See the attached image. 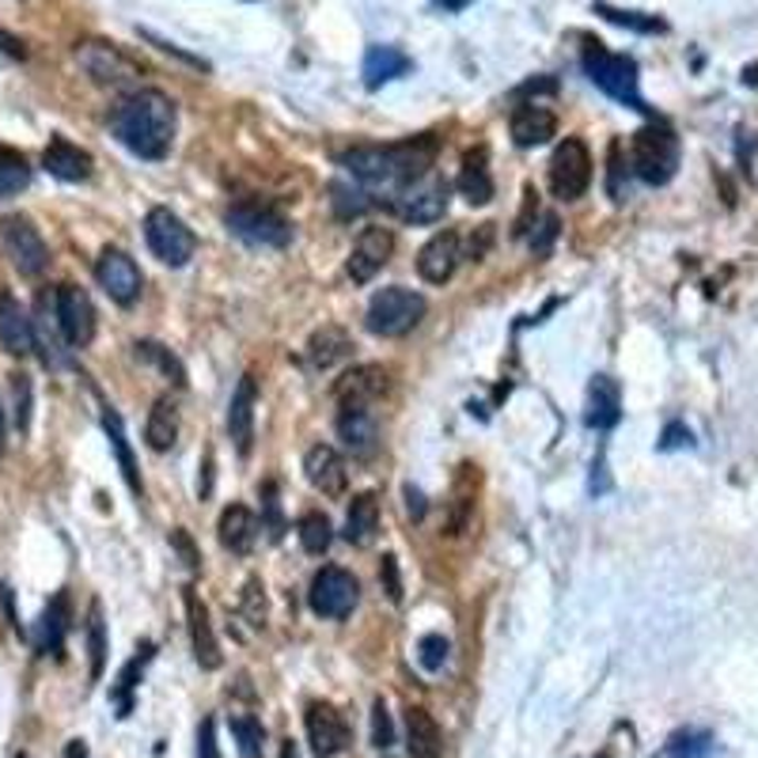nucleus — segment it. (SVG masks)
<instances>
[{
	"label": "nucleus",
	"mask_w": 758,
	"mask_h": 758,
	"mask_svg": "<svg viewBox=\"0 0 758 758\" xmlns=\"http://www.w3.org/2000/svg\"><path fill=\"white\" fill-rule=\"evenodd\" d=\"M432 160H437V141L413 137L402 144H357L341 156V167L368 190H383V194H399L413 178L429 175Z\"/></svg>",
	"instance_id": "f257e3e1"
},
{
	"label": "nucleus",
	"mask_w": 758,
	"mask_h": 758,
	"mask_svg": "<svg viewBox=\"0 0 758 758\" xmlns=\"http://www.w3.org/2000/svg\"><path fill=\"white\" fill-rule=\"evenodd\" d=\"M175 103L164 92H152V88L130 92L111 111V133L141 160H164L171 152V141H175Z\"/></svg>",
	"instance_id": "f03ea898"
},
{
	"label": "nucleus",
	"mask_w": 758,
	"mask_h": 758,
	"mask_svg": "<svg viewBox=\"0 0 758 758\" xmlns=\"http://www.w3.org/2000/svg\"><path fill=\"white\" fill-rule=\"evenodd\" d=\"M426 315V296L413 293V288L391 285V288H379L368 304V330L379 334V338H402L421 322Z\"/></svg>",
	"instance_id": "7ed1b4c3"
},
{
	"label": "nucleus",
	"mask_w": 758,
	"mask_h": 758,
	"mask_svg": "<svg viewBox=\"0 0 758 758\" xmlns=\"http://www.w3.org/2000/svg\"><path fill=\"white\" fill-rule=\"evenodd\" d=\"M629 164L634 175L648 186H664L679 167V141L667 125H645L629 144Z\"/></svg>",
	"instance_id": "20e7f679"
},
{
	"label": "nucleus",
	"mask_w": 758,
	"mask_h": 758,
	"mask_svg": "<svg viewBox=\"0 0 758 758\" xmlns=\"http://www.w3.org/2000/svg\"><path fill=\"white\" fill-rule=\"evenodd\" d=\"M144 239H148L152 255L171 269L186 266L197 250V239L183 224V216L164 209V205H156V209H148V216H144Z\"/></svg>",
	"instance_id": "39448f33"
},
{
	"label": "nucleus",
	"mask_w": 758,
	"mask_h": 758,
	"mask_svg": "<svg viewBox=\"0 0 758 758\" xmlns=\"http://www.w3.org/2000/svg\"><path fill=\"white\" fill-rule=\"evenodd\" d=\"M228 228L236 232L239 239L255 243V247H288L293 239V224L288 216H281L274 205L266 202H236L228 209Z\"/></svg>",
	"instance_id": "423d86ee"
},
{
	"label": "nucleus",
	"mask_w": 758,
	"mask_h": 758,
	"mask_svg": "<svg viewBox=\"0 0 758 758\" xmlns=\"http://www.w3.org/2000/svg\"><path fill=\"white\" fill-rule=\"evenodd\" d=\"M448 197H451L448 178L437 175V171H429V175L413 178L410 186H402L399 194L391 197V202H395V213H399L402 221H410V224H437L440 216L448 213Z\"/></svg>",
	"instance_id": "0eeeda50"
},
{
	"label": "nucleus",
	"mask_w": 758,
	"mask_h": 758,
	"mask_svg": "<svg viewBox=\"0 0 758 758\" xmlns=\"http://www.w3.org/2000/svg\"><path fill=\"white\" fill-rule=\"evenodd\" d=\"M584 72H588V80L600 88V92H607L611 99H618V103H629V106H637V111H645V106H641V95H637V65L629 58L607 53V50H588L584 53Z\"/></svg>",
	"instance_id": "6e6552de"
},
{
	"label": "nucleus",
	"mask_w": 758,
	"mask_h": 758,
	"mask_svg": "<svg viewBox=\"0 0 758 758\" xmlns=\"http://www.w3.org/2000/svg\"><path fill=\"white\" fill-rule=\"evenodd\" d=\"M0 236H4V250L12 258V266L20 269L23 277H42L50 269V247L42 239V232L27 221L23 213L4 216L0 224Z\"/></svg>",
	"instance_id": "1a4fd4ad"
},
{
	"label": "nucleus",
	"mask_w": 758,
	"mask_h": 758,
	"mask_svg": "<svg viewBox=\"0 0 758 758\" xmlns=\"http://www.w3.org/2000/svg\"><path fill=\"white\" fill-rule=\"evenodd\" d=\"M588 186H592L588 144L581 137H565L554 148V160H550V190H554L562 202H576V197H584Z\"/></svg>",
	"instance_id": "9d476101"
},
{
	"label": "nucleus",
	"mask_w": 758,
	"mask_h": 758,
	"mask_svg": "<svg viewBox=\"0 0 758 758\" xmlns=\"http://www.w3.org/2000/svg\"><path fill=\"white\" fill-rule=\"evenodd\" d=\"M357 600H360V584H357V576L349 573V568L327 565V568H319V573H315L308 603H311V611L319 618H346L349 611L357 607Z\"/></svg>",
	"instance_id": "9b49d317"
},
{
	"label": "nucleus",
	"mask_w": 758,
	"mask_h": 758,
	"mask_svg": "<svg viewBox=\"0 0 758 758\" xmlns=\"http://www.w3.org/2000/svg\"><path fill=\"white\" fill-rule=\"evenodd\" d=\"M53 311H58V327L65 346L84 349L95 338V304L80 285H61L53 288Z\"/></svg>",
	"instance_id": "f8f14e48"
},
{
	"label": "nucleus",
	"mask_w": 758,
	"mask_h": 758,
	"mask_svg": "<svg viewBox=\"0 0 758 758\" xmlns=\"http://www.w3.org/2000/svg\"><path fill=\"white\" fill-rule=\"evenodd\" d=\"M76 61L103 88H133L141 76V69L119 47H111V42H80Z\"/></svg>",
	"instance_id": "ddd939ff"
},
{
	"label": "nucleus",
	"mask_w": 758,
	"mask_h": 758,
	"mask_svg": "<svg viewBox=\"0 0 758 758\" xmlns=\"http://www.w3.org/2000/svg\"><path fill=\"white\" fill-rule=\"evenodd\" d=\"M95 277L99 285H103V293L111 296L114 304H122V308H130V304H137L141 288H144V277L137 269V262H133L125 250L119 247H106L103 255L95 262Z\"/></svg>",
	"instance_id": "4468645a"
},
{
	"label": "nucleus",
	"mask_w": 758,
	"mask_h": 758,
	"mask_svg": "<svg viewBox=\"0 0 758 758\" xmlns=\"http://www.w3.org/2000/svg\"><path fill=\"white\" fill-rule=\"evenodd\" d=\"M391 255H395V232L383 228V224H372V228L360 232L354 250H349V277L357 285H368L391 262Z\"/></svg>",
	"instance_id": "2eb2a0df"
},
{
	"label": "nucleus",
	"mask_w": 758,
	"mask_h": 758,
	"mask_svg": "<svg viewBox=\"0 0 758 758\" xmlns=\"http://www.w3.org/2000/svg\"><path fill=\"white\" fill-rule=\"evenodd\" d=\"M304 725H308L311 751L319 758H338L349 747V725L330 701H315V706H308Z\"/></svg>",
	"instance_id": "dca6fc26"
},
{
	"label": "nucleus",
	"mask_w": 758,
	"mask_h": 758,
	"mask_svg": "<svg viewBox=\"0 0 758 758\" xmlns=\"http://www.w3.org/2000/svg\"><path fill=\"white\" fill-rule=\"evenodd\" d=\"M183 603H186V626H190V641H194V656L205 672H216L224 664L221 656V641L213 634V622H209V607L194 588H183Z\"/></svg>",
	"instance_id": "f3484780"
},
{
	"label": "nucleus",
	"mask_w": 758,
	"mask_h": 758,
	"mask_svg": "<svg viewBox=\"0 0 758 758\" xmlns=\"http://www.w3.org/2000/svg\"><path fill=\"white\" fill-rule=\"evenodd\" d=\"M338 440L346 444L349 455L372 459L379 448V421L372 406H341L338 413Z\"/></svg>",
	"instance_id": "a211bd4d"
},
{
	"label": "nucleus",
	"mask_w": 758,
	"mask_h": 758,
	"mask_svg": "<svg viewBox=\"0 0 758 758\" xmlns=\"http://www.w3.org/2000/svg\"><path fill=\"white\" fill-rule=\"evenodd\" d=\"M387 387H391L387 368L357 365V368H349V372L338 379V387H334V399H338V406H376L387 395Z\"/></svg>",
	"instance_id": "6ab92c4d"
},
{
	"label": "nucleus",
	"mask_w": 758,
	"mask_h": 758,
	"mask_svg": "<svg viewBox=\"0 0 758 758\" xmlns=\"http://www.w3.org/2000/svg\"><path fill=\"white\" fill-rule=\"evenodd\" d=\"M304 474L322 498H341L349 485V471H346V459L338 455L330 444H315L304 455Z\"/></svg>",
	"instance_id": "aec40b11"
},
{
	"label": "nucleus",
	"mask_w": 758,
	"mask_h": 758,
	"mask_svg": "<svg viewBox=\"0 0 758 758\" xmlns=\"http://www.w3.org/2000/svg\"><path fill=\"white\" fill-rule=\"evenodd\" d=\"M459 236L451 228L444 232H437L426 247H421V255H418V274H421V281H429V285H444L451 281V274H455V266H459Z\"/></svg>",
	"instance_id": "412c9836"
},
{
	"label": "nucleus",
	"mask_w": 758,
	"mask_h": 758,
	"mask_svg": "<svg viewBox=\"0 0 758 758\" xmlns=\"http://www.w3.org/2000/svg\"><path fill=\"white\" fill-rule=\"evenodd\" d=\"M0 346L12 357H27L34 349V322L12 293H0Z\"/></svg>",
	"instance_id": "4be33fe9"
},
{
	"label": "nucleus",
	"mask_w": 758,
	"mask_h": 758,
	"mask_svg": "<svg viewBox=\"0 0 758 758\" xmlns=\"http://www.w3.org/2000/svg\"><path fill=\"white\" fill-rule=\"evenodd\" d=\"M509 130L520 148H539V144H546L557 133V119L543 103H520L516 111H512Z\"/></svg>",
	"instance_id": "5701e85b"
},
{
	"label": "nucleus",
	"mask_w": 758,
	"mask_h": 758,
	"mask_svg": "<svg viewBox=\"0 0 758 758\" xmlns=\"http://www.w3.org/2000/svg\"><path fill=\"white\" fill-rule=\"evenodd\" d=\"M42 167H47L53 178H61V183H84V178L92 175V156H88L80 144L53 137L47 144V152H42Z\"/></svg>",
	"instance_id": "b1692460"
},
{
	"label": "nucleus",
	"mask_w": 758,
	"mask_h": 758,
	"mask_svg": "<svg viewBox=\"0 0 758 758\" xmlns=\"http://www.w3.org/2000/svg\"><path fill=\"white\" fill-rule=\"evenodd\" d=\"M255 406H258V383H255V376H243L236 395H232V406H228V432L243 455H247L250 440H255Z\"/></svg>",
	"instance_id": "393cba45"
},
{
	"label": "nucleus",
	"mask_w": 758,
	"mask_h": 758,
	"mask_svg": "<svg viewBox=\"0 0 758 758\" xmlns=\"http://www.w3.org/2000/svg\"><path fill=\"white\" fill-rule=\"evenodd\" d=\"M406 747H410L413 758H440L444 755V733L432 720L429 709L410 706L406 709Z\"/></svg>",
	"instance_id": "a878e982"
},
{
	"label": "nucleus",
	"mask_w": 758,
	"mask_h": 758,
	"mask_svg": "<svg viewBox=\"0 0 758 758\" xmlns=\"http://www.w3.org/2000/svg\"><path fill=\"white\" fill-rule=\"evenodd\" d=\"M258 539V520L247 504H228L221 516V546L232 554H250Z\"/></svg>",
	"instance_id": "bb28decb"
},
{
	"label": "nucleus",
	"mask_w": 758,
	"mask_h": 758,
	"mask_svg": "<svg viewBox=\"0 0 758 758\" xmlns=\"http://www.w3.org/2000/svg\"><path fill=\"white\" fill-rule=\"evenodd\" d=\"M622 418V391L611 376H592L588 383V426L611 429Z\"/></svg>",
	"instance_id": "cd10ccee"
},
{
	"label": "nucleus",
	"mask_w": 758,
	"mask_h": 758,
	"mask_svg": "<svg viewBox=\"0 0 758 758\" xmlns=\"http://www.w3.org/2000/svg\"><path fill=\"white\" fill-rule=\"evenodd\" d=\"M69 618H72L69 615V595L58 592L47 603V611H42L39 629H34V645H39L42 653L61 656V648H65V634H69Z\"/></svg>",
	"instance_id": "c85d7f7f"
},
{
	"label": "nucleus",
	"mask_w": 758,
	"mask_h": 758,
	"mask_svg": "<svg viewBox=\"0 0 758 758\" xmlns=\"http://www.w3.org/2000/svg\"><path fill=\"white\" fill-rule=\"evenodd\" d=\"M34 346L42 349V360H47V365H61V354H65V349H61V327H58V311H53V296H47L42 293L39 300H34Z\"/></svg>",
	"instance_id": "c756f323"
},
{
	"label": "nucleus",
	"mask_w": 758,
	"mask_h": 758,
	"mask_svg": "<svg viewBox=\"0 0 758 758\" xmlns=\"http://www.w3.org/2000/svg\"><path fill=\"white\" fill-rule=\"evenodd\" d=\"M459 194H463L471 205H485L493 197V175H490V156H485V148H474L463 156Z\"/></svg>",
	"instance_id": "7c9ffc66"
},
{
	"label": "nucleus",
	"mask_w": 758,
	"mask_h": 758,
	"mask_svg": "<svg viewBox=\"0 0 758 758\" xmlns=\"http://www.w3.org/2000/svg\"><path fill=\"white\" fill-rule=\"evenodd\" d=\"M349 349H354V338H349L341 327H334V322L319 327L308 338V360H311V368H322V372L338 365V360H346Z\"/></svg>",
	"instance_id": "2f4dec72"
},
{
	"label": "nucleus",
	"mask_w": 758,
	"mask_h": 758,
	"mask_svg": "<svg viewBox=\"0 0 758 758\" xmlns=\"http://www.w3.org/2000/svg\"><path fill=\"white\" fill-rule=\"evenodd\" d=\"M376 531H379L376 493H357L354 504H349V512H346V539L354 546H368V543H376Z\"/></svg>",
	"instance_id": "473e14b6"
},
{
	"label": "nucleus",
	"mask_w": 758,
	"mask_h": 758,
	"mask_svg": "<svg viewBox=\"0 0 758 758\" xmlns=\"http://www.w3.org/2000/svg\"><path fill=\"white\" fill-rule=\"evenodd\" d=\"M144 440H148L152 451H171L178 440V406L171 399H156V406L148 410V421H144Z\"/></svg>",
	"instance_id": "72a5a7b5"
},
{
	"label": "nucleus",
	"mask_w": 758,
	"mask_h": 758,
	"mask_svg": "<svg viewBox=\"0 0 758 758\" xmlns=\"http://www.w3.org/2000/svg\"><path fill=\"white\" fill-rule=\"evenodd\" d=\"M410 72V58H406L402 50L395 47H372L365 53V84L368 88H379L387 84V80H399Z\"/></svg>",
	"instance_id": "f704fd0d"
},
{
	"label": "nucleus",
	"mask_w": 758,
	"mask_h": 758,
	"mask_svg": "<svg viewBox=\"0 0 758 758\" xmlns=\"http://www.w3.org/2000/svg\"><path fill=\"white\" fill-rule=\"evenodd\" d=\"M103 429H106V437H111V448H114V455H119V463H122L125 482H130V490L141 498V474H137V463H133V451H130V444H125L122 418L111 410V406H106V410H103Z\"/></svg>",
	"instance_id": "c9c22d12"
},
{
	"label": "nucleus",
	"mask_w": 758,
	"mask_h": 758,
	"mask_svg": "<svg viewBox=\"0 0 758 758\" xmlns=\"http://www.w3.org/2000/svg\"><path fill=\"white\" fill-rule=\"evenodd\" d=\"M296 535H300V546L308 550V554H327L330 543H334V527L322 512H308V516H300Z\"/></svg>",
	"instance_id": "e433bc0d"
},
{
	"label": "nucleus",
	"mask_w": 758,
	"mask_h": 758,
	"mask_svg": "<svg viewBox=\"0 0 758 758\" xmlns=\"http://www.w3.org/2000/svg\"><path fill=\"white\" fill-rule=\"evenodd\" d=\"M88 653H92V679H99L106 664V626L99 603H92V611H88Z\"/></svg>",
	"instance_id": "4c0bfd02"
},
{
	"label": "nucleus",
	"mask_w": 758,
	"mask_h": 758,
	"mask_svg": "<svg viewBox=\"0 0 758 758\" xmlns=\"http://www.w3.org/2000/svg\"><path fill=\"white\" fill-rule=\"evenodd\" d=\"M232 736H236L243 758H258L262 755V744H266V728H262V720L232 717Z\"/></svg>",
	"instance_id": "58836bf2"
},
{
	"label": "nucleus",
	"mask_w": 758,
	"mask_h": 758,
	"mask_svg": "<svg viewBox=\"0 0 758 758\" xmlns=\"http://www.w3.org/2000/svg\"><path fill=\"white\" fill-rule=\"evenodd\" d=\"M330 202H334V213H338V216H346V221H349V216H360V213H365L368 209V205H372V202H368V194H365V190H357V186H349V183H334L330 186Z\"/></svg>",
	"instance_id": "ea45409f"
},
{
	"label": "nucleus",
	"mask_w": 758,
	"mask_h": 758,
	"mask_svg": "<svg viewBox=\"0 0 758 758\" xmlns=\"http://www.w3.org/2000/svg\"><path fill=\"white\" fill-rule=\"evenodd\" d=\"M448 653H451V645L444 634H426L418 641V660L426 672H440V667L448 664Z\"/></svg>",
	"instance_id": "a19ab883"
},
{
	"label": "nucleus",
	"mask_w": 758,
	"mask_h": 758,
	"mask_svg": "<svg viewBox=\"0 0 758 758\" xmlns=\"http://www.w3.org/2000/svg\"><path fill=\"white\" fill-rule=\"evenodd\" d=\"M12 395H16V410H12L16 429L27 432V429H31V376L16 372L12 376Z\"/></svg>",
	"instance_id": "79ce46f5"
},
{
	"label": "nucleus",
	"mask_w": 758,
	"mask_h": 758,
	"mask_svg": "<svg viewBox=\"0 0 758 758\" xmlns=\"http://www.w3.org/2000/svg\"><path fill=\"white\" fill-rule=\"evenodd\" d=\"M137 349H141V354H144V357H148V360H156V365H160V368H164V372H167L171 379H175V383H178V387H183V383H186V372H183V365H178V360H175V357H171V354H167V349H164V346H156V341H141V346H137Z\"/></svg>",
	"instance_id": "37998d69"
},
{
	"label": "nucleus",
	"mask_w": 758,
	"mask_h": 758,
	"mask_svg": "<svg viewBox=\"0 0 758 758\" xmlns=\"http://www.w3.org/2000/svg\"><path fill=\"white\" fill-rule=\"evenodd\" d=\"M395 744V728H391V713H387L383 698L372 706V747H379V751H387V747Z\"/></svg>",
	"instance_id": "c03bdc74"
},
{
	"label": "nucleus",
	"mask_w": 758,
	"mask_h": 758,
	"mask_svg": "<svg viewBox=\"0 0 758 758\" xmlns=\"http://www.w3.org/2000/svg\"><path fill=\"white\" fill-rule=\"evenodd\" d=\"M148 656H152V645H144L141 648V656H133L130 664H125V672H122V679H119V698H122V709H130V690L137 687V672L144 664H148Z\"/></svg>",
	"instance_id": "a18cd8bd"
},
{
	"label": "nucleus",
	"mask_w": 758,
	"mask_h": 758,
	"mask_svg": "<svg viewBox=\"0 0 758 758\" xmlns=\"http://www.w3.org/2000/svg\"><path fill=\"white\" fill-rule=\"evenodd\" d=\"M379 584H383V592L391 603L402 600V576H399V557L395 554H387L383 565H379Z\"/></svg>",
	"instance_id": "49530a36"
},
{
	"label": "nucleus",
	"mask_w": 758,
	"mask_h": 758,
	"mask_svg": "<svg viewBox=\"0 0 758 758\" xmlns=\"http://www.w3.org/2000/svg\"><path fill=\"white\" fill-rule=\"evenodd\" d=\"M607 190L615 202L626 197V164H622V148L618 144H611V178H607Z\"/></svg>",
	"instance_id": "de8ad7c7"
},
{
	"label": "nucleus",
	"mask_w": 758,
	"mask_h": 758,
	"mask_svg": "<svg viewBox=\"0 0 758 758\" xmlns=\"http://www.w3.org/2000/svg\"><path fill=\"white\" fill-rule=\"evenodd\" d=\"M706 751H709V736H679L672 744L675 758H701Z\"/></svg>",
	"instance_id": "09e8293b"
},
{
	"label": "nucleus",
	"mask_w": 758,
	"mask_h": 758,
	"mask_svg": "<svg viewBox=\"0 0 758 758\" xmlns=\"http://www.w3.org/2000/svg\"><path fill=\"white\" fill-rule=\"evenodd\" d=\"M554 239H557V216H543L539 236H531V250H535L539 258H546L550 247H554Z\"/></svg>",
	"instance_id": "8fccbe9b"
},
{
	"label": "nucleus",
	"mask_w": 758,
	"mask_h": 758,
	"mask_svg": "<svg viewBox=\"0 0 758 758\" xmlns=\"http://www.w3.org/2000/svg\"><path fill=\"white\" fill-rule=\"evenodd\" d=\"M531 216H539V194H535V186L523 190V213L516 216V228H512V236H527V232H531Z\"/></svg>",
	"instance_id": "3c124183"
},
{
	"label": "nucleus",
	"mask_w": 758,
	"mask_h": 758,
	"mask_svg": "<svg viewBox=\"0 0 758 758\" xmlns=\"http://www.w3.org/2000/svg\"><path fill=\"white\" fill-rule=\"evenodd\" d=\"M197 758H221V744H216L213 720H205V725L197 728Z\"/></svg>",
	"instance_id": "603ef678"
},
{
	"label": "nucleus",
	"mask_w": 758,
	"mask_h": 758,
	"mask_svg": "<svg viewBox=\"0 0 758 758\" xmlns=\"http://www.w3.org/2000/svg\"><path fill=\"white\" fill-rule=\"evenodd\" d=\"M171 543H175V550H178V554H183L186 568H194V573H197V568H202V554H197V550H194V543H190V535H186V531H175V535H171Z\"/></svg>",
	"instance_id": "864d4df0"
},
{
	"label": "nucleus",
	"mask_w": 758,
	"mask_h": 758,
	"mask_svg": "<svg viewBox=\"0 0 758 758\" xmlns=\"http://www.w3.org/2000/svg\"><path fill=\"white\" fill-rule=\"evenodd\" d=\"M490 243H493V224H482V228H478V236H471V250H467V258L482 262L485 250H490Z\"/></svg>",
	"instance_id": "5fc2aeb1"
},
{
	"label": "nucleus",
	"mask_w": 758,
	"mask_h": 758,
	"mask_svg": "<svg viewBox=\"0 0 758 758\" xmlns=\"http://www.w3.org/2000/svg\"><path fill=\"white\" fill-rule=\"evenodd\" d=\"M603 16H607V20H615V23H629V27H637V31H660V23H656V20H637V16H629V12H615V8H603Z\"/></svg>",
	"instance_id": "6e6d98bb"
},
{
	"label": "nucleus",
	"mask_w": 758,
	"mask_h": 758,
	"mask_svg": "<svg viewBox=\"0 0 758 758\" xmlns=\"http://www.w3.org/2000/svg\"><path fill=\"white\" fill-rule=\"evenodd\" d=\"M247 615L255 618V626H262V618H266V600H258V581L247 584Z\"/></svg>",
	"instance_id": "4d7b16f0"
},
{
	"label": "nucleus",
	"mask_w": 758,
	"mask_h": 758,
	"mask_svg": "<svg viewBox=\"0 0 758 758\" xmlns=\"http://www.w3.org/2000/svg\"><path fill=\"white\" fill-rule=\"evenodd\" d=\"M0 53H8V58H27V47H23V39H16L12 31L0 27Z\"/></svg>",
	"instance_id": "13d9d810"
},
{
	"label": "nucleus",
	"mask_w": 758,
	"mask_h": 758,
	"mask_svg": "<svg viewBox=\"0 0 758 758\" xmlns=\"http://www.w3.org/2000/svg\"><path fill=\"white\" fill-rule=\"evenodd\" d=\"M679 444H690V432L683 429V426H667L664 429V440H660V448H679Z\"/></svg>",
	"instance_id": "bf43d9fd"
},
{
	"label": "nucleus",
	"mask_w": 758,
	"mask_h": 758,
	"mask_svg": "<svg viewBox=\"0 0 758 758\" xmlns=\"http://www.w3.org/2000/svg\"><path fill=\"white\" fill-rule=\"evenodd\" d=\"M406 501H410V516H426V501H421V493L418 490H413V485H410V490H406Z\"/></svg>",
	"instance_id": "052dcab7"
},
{
	"label": "nucleus",
	"mask_w": 758,
	"mask_h": 758,
	"mask_svg": "<svg viewBox=\"0 0 758 758\" xmlns=\"http://www.w3.org/2000/svg\"><path fill=\"white\" fill-rule=\"evenodd\" d=\"M4 437H8V418H4V406H0V455H4Z\"/></svg>",
	"instance_id": "680f3d73"
},
{
	"label": "nucleus",
	"mask_w": 758,
	"mask_h": 758,
	"mask_svg": "<svg viewBox=\"0 0 758 758\" xmlns=\"http://www.w3.org/2000/svg\"><path fill=\"white\" fill-rule=\"evenodd\" d=\"M65 758H88V751H84V744H80V739H76V744H69V751H65Z\"/></svg>",
	"instance_id": "e2e57ef3"
},
{
	"label": "nucleus",
	"mask_w": 758,
	"mask_h": 758,
	"mask_svg": "<svg viewBox=\"0 0 758 758\" xmlns=\"http://www.w3.org/2000/svg\"><path fill=\"white\" fill-rule=\"evenodd\" d=\"M281 758H300V751H296L293 739H288V744H281Z\"/></svg>",
	"instance_id": "0e129e2a"
},
{
	"label": "nucleus",
	"mask_w": 758,
	"mask_h": 758,
	"mask_svg": "<svg viewBox=\"0 0 758 758\" xmlns=\"http://www.w3.org/2000/svg\"><path fill=\"white\" fill-rule=\"evenodd\" d=\"M16 758H27V755H16Z\"/></svg>",
	"instance_id": "69168bd1"
}]
</instances>
